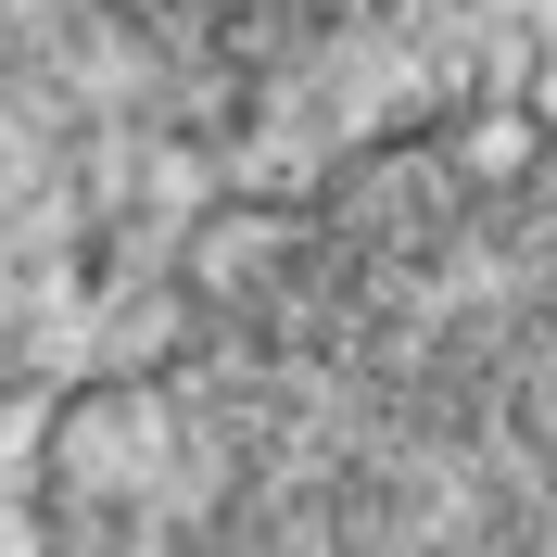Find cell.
Masks as SVG:
<instances>
[{"label":"cell","instance_id":"1","mask_svg":"<svg viewBox=\"0 0 557 557\" xmlns=\"http://www.w3.org/2000/svg\"><path fill=\"white\" fill-rule=\"evenodd\" d=\"M139 557H557V177H393L139 393Z\"/></svg>","mask_w":557,"mask_h":557}]
</instances>
